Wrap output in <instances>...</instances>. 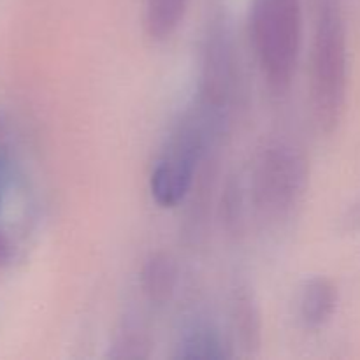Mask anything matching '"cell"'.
<instances>
[{
    "mask_svg": "<svg viewBox=\"0 0 360 360\" xmlns=\"http://www.w3.org/2000/svg\"><path fill=\"white\" fill-rule=\"evenodd\" d=\"M211 118L213 115L210 112V104L186 116L172 134L160 160L155 164L150 190L160 206H178L192 188L197 165L202 158L210 136Z\"/></svg>",
    "mask_w": 360,
    "mask_h": 360,
    "instance_id": "cell-3",
    "label": "cell"
},
{
    "mask_svg": "<svg viewBox=\"0 0 360 360\" xmlns=\"http://www.w3.org/2000/svg\"><path fill=\"white\" fill-rule=\"evenodd\" d=\"M347 30L336 2L320 7L311 44V105L316 123L330 132L338 125L347 101Z\"/></svg>",
    "mask_w": 360,
    "mask_h": 360,
    "instance_id": "cell-1",
    "label": "cell"
},
{
    "mask_svg": "<svg viewBox=\"0 0 360 360\" xmlns=\"http://www.w3.org/2000/svg\"><path fill=\"white\" fill-rule=\"evenodd\" d=\"M188 0H148L146 28L153 39H167L185 16Z\"/></svg>",
    "mask_w": 360,
    "mask_h": 360,
    "instance_id": "cell-6",
    "label": "cell"
},
{
    "mask_svg": "<svg viewBox=\"0 0 360 360\" xmlns=\"http://www.w3.org/2000/svg\"><path fill=\"white\" fill-rule=\"evenodd\" d=\"M4 167H2V162H0V202H2V188H4Z\"/></svg>",
    "mask_w": 360,
    "mask_h": 360,
    "instance_id": "cell-9",
    "label": "cell"
},
{
    "mask_svg": "<svg viewBox=\"0 0 360 360\" xmlns=\"http://www.w3.org/2000/svg\"><path fill=\"white\" fill-rule=\"evenodd\" d=\"M179 355L185 359H218L224 357L221 343L217 334L207 329H195L185 338Z\"/></svg>",
    "mask_w": 360,
    "mask_h": 360,
    "instance_id": "cell-8",
    "label": "cell"
},
{
    "mask_svg": "<svg viewBox=\"0 0 360 360\" xmlns=\"http://www.w3.org/2000/svg\"><path fill=\"white\" fill-rule=\"evenodd\" d=\"M336 288L326 278H315L308 281L299 301L301 320L309 329H319L329 322L336 309Z\"/></svg>",
    "mask_w": 360,
    "mask_h": 360,
    "instance_id": "cell-5",
    "label": "cell"
},
{
    "mask_svg": "<svg viewBox=\"0 0 360 360\" xmlns=\"http://www.w3.org/2000/svg\"><path fill=\"white\" fill-rule=\"evenodd\" d=\"M308 162L288 143H273L260 153L253 171V199L269 218L290 213L304 192Z\"/></svg>",
    "mask_w": 360,
    "mask_h": 360,
    "instance_id": "cell-4",
    "label": "cell"
},
{
    "mask_svg": "<svg viewBox=\"0 0 360 360\" xmlns=\"http://www.w3.org/2000/svg\"><path fill=\"white\" fill-rule=\"evenodd\" d=\"M302 13L299 0H253L252 39L271 90L283 94L294 79L301 51Z\"/></svg>",
    "mask_w": 360,
    "mask_h": 360,
    "instance_id": "cell-2",
    "label": "cell"
},
{
    "mask_svg": "<svg viewBox=\"0 0 360 360\" xmlns=\"http://www.w3.org/2000/svg\"><path fill=\"white\" fill-rule=\"evenodd\" d=\"M176 271L167 257H155L144 271V288L155 301H165L172 294Z\"/></svg>",
    "mask_w": 360,
    "mask_h": 360,
    "instance_id": "cell-7",
    "label": "cell"
}]
</instances>
